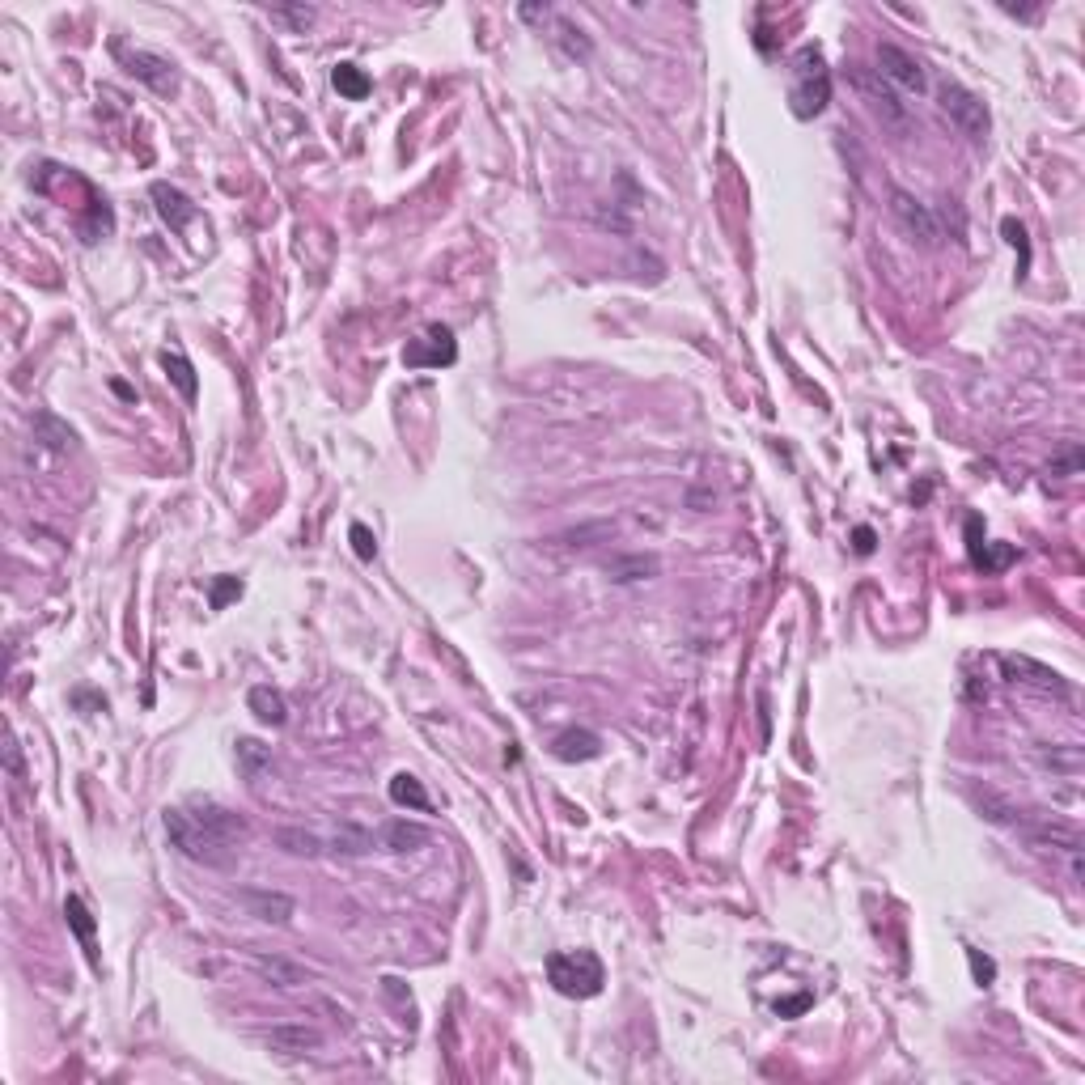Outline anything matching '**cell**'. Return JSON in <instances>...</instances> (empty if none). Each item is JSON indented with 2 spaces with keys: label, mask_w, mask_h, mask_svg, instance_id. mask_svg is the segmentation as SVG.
I'll return each instance as SVG.
<instances>
[{
  "label": "cell",
  "mask_w": 1085,
  "mask_h": 1085,
  "mask_svg": "<svg viewBox=\"0 0 1085 1085\" xmlns=\"http://www.w3.org/2000/svg\"><path fill=\"white\" fill-rule=\"evenodd\" d=\"M166 835L187 861L208 865V869H234L238 857H242V844L225 840V835H217V831H208L204 823H195L187 810H166Z\"/></svg>",
  "instance_id": "cell-1"
},
{
  "label": "cell",
  "mask_w": 1085,
  "mask_h": 1085,
  "mask_svg": "<svg viewBox=\"0 0 1085 1085\" xmlns=\"http://www.w3.org/2000/svg\"><path fill=\"white\" fill-rule=\"evenodd\" d=\"M789 73H793V81H789V106H793V115L797 119L823 115L827 102H831V73H827L823 56H818L814 47H802L793 56Z\"/></svg>",
  "instance_id": "cell-2"
},
{
  "label": "cell",
  "mask_w": 1085,
  "mask_h": 1085,
  "mask_svg": "<svg viewBox=\"0 0 1085 1085\" xmlns=\"http://www.w3.org/2000/svg\"><path fill=\"white\" fill-rule=\"evenodd\" d=\"M848 81H852V90H857V94L869 102V111L882 119V128H891L895 136H907V132H912V111H907V102H899L895 85H886V81L878 77V68L848 64Z\"/></svg>",
  "instance_id": "cell-3"
},
{
  "label": "cell",
  "mask_w": 1085,
  "mask_h": 1085,
  "mask_svg": "<svg viewBox=\"0 0 1085 1085\" xmlns=\"http://www.w3.org/2000/svg\"><path fill=\"white\" fill-rule=\"evenodd\" d=\"M547 980L564 996H598L602 984H607V971L590 950H564L547 958Z\"/></svg>",
  "instance_id": "cell-4"
},
{
  "label": "cell",
  "mask_w": 1085,
  "mask_h": 1085,
  "mask_svg": "<svg viewBox=\"0 0 1085 1085\" xmlns=\"http://www.w3.org/2000/svg\"><path fill=\"white\" fill-rule=\"evenodd\" d=\"M891 212H895V221H899V229L912 242H920V246H941L946 242V229H941V221H937V212L924 204V200H916L912 191H891Z\"/></svg>",
  "instance_id": "cell-5"
},
{
  "label": "cell",
  "mask_w": 1085,
  "mask_h": 1085,
  "mask_svg": "<svg viewBox=\"0 0 1085 1085\" xmlns=\"http://www.w3.org/2000/svg\"><path fill=\"white\" fill-rule=\"evenodd\" d=\"M526 22H535L539 30H547L551 39H556L560 47H564V56L568 60H590V51H594V43H590V34H585L573 17H564L560 9H551V5H522L518 9Z\"/></svg>",
  "instance_id": "cell-6"
},
{
  "label": "cell",
  "mask_w": 1085,
  "mask_h": 1085,
  "mask_svg": "<svg viewBox=\"0 0 1085 1085\" xmlns=\"http://www.w3.org/2000/svg\"><path fill=\"white\" fill-rule=\"evenodd\" d=\"M937 98H941V111H946V115L954 119V128L963 132L967 140H984V136H988V128H992L988 106H984L980 98H975L971 90H963V85H958V81H941Z\"/></svg>",
  "instance_id": "cell-7"
},
{
  "label": "cell",
  "mask_w": 1085,
  "mask_h": 1085,
  "mask_svg": "<svg viewBox=\"0 0 1085 1085\" xmlns=\"http://www.w3.org/2000/svg\"><path fill=\"white\" fill-rule=\"evenodd\" d=\"M458 361V344H454V331L433 323L429 331L412 340L403 348V365L407 369H441V365H454Z\"/></svg>",
  "instance_id": "cell-8"
},
{
  "label": "cell",
  "mask_w": 1085,
  "mask_h": 1085,
  "mask_svg": "<svg viewBox=\"0 0 1085 1085\" xmlns=\"http://www.w3.org/2000/svg\"><path fill=\"white\" fill-rule=\"evenodd\" d=\"M878 77L886 85H899V90H907V94H924V90H929L924 64L912 56V51H903L895 43H882L878 47Z\"/></svg>",
  "instance_id": "cell-9"
},
{
  "label": "cell",
  "mask_w": 1085,
  "mask_h": 1085,
  "mask_svg": "<svg viewBox=\"0 0 1085 1085\" xmlns=\"http://www.w3.org/2000/svg\"><path fill=\"white\" fill-rule=\"evenodd\" d=\"M119 64L128 68V73L136 81H145L153 94H174L179 90V73H174V64L166 56H153V51H132V47H119Z\"/></svg>",
  "instance_id": "cell-10"
},
{
  "label": "cell",
  "mask_w": 1085,
  "mask_h": 1085,
  "mask_svg": "<svg viewBox=\"0 0 1085 1085\" xmlns=\"http://www.w3.org/2000/svg\"><path fill=\"white\" fill-rule=\"evenodd\" d=\"M238 903L255 920H263V924H289L293 912H297V903L284 895V891H259V886H246V891H238Z\"/></svg>",
  "instance_id": "cell-11"
},
{
  "label": "cell",
  "mask_w": 1085,
  "mask_h": 1085,
  "mask_svg": "<svg viewBox=\"0 0 1085 1085\" xmlns=\"http://www.w3.org/2000/svg\"><path fill=\"white\" fill-rule=\"evenodd\" d=\"M1005 674H1009L1013 683H1026V687H1035V691H1047V696H1069V683H1064L1056 670L1030 662V657H1005Z\"/></svg>",
  "instance_id": "cell-12"
},
{
  "label": "cell",
  "mask_w": 1085,
  "mask_h": 1085,
  "mask_svg": "<svg viewBox=\"0 0 1085 1085\" xmlns=\"http://www.w3.org/2000/svg\"><path fill=\"white\" fill-rule=\"evenodd\" d=\"M187 814L195 818V823H204L208 831H217V835H225V840H234V844H246V835H251V827H246L242 814L225 810L217 802H200V806H191Z\"/></svg>",
  "instance_id": "cell-13"
},
{
  "label": "cell",
  "mask_w": 1085,
  "mask_h": 1085,
  "mask_svg": "<svg viewBox=\"0 0 1085 1085\" xmlns=\"http://www.w3.org/2000/svg\"><path fill=\"white\" fill-rule=\"evenodd\" d=\"M433 840V831L424 827V823H407V818H395V823H386L382 835H378V844L386 852H416Z\"/></svg>",
  "instance_id": "cell-14"
},
{
  "label": "cell",
  "mask_w": 1085,
  "mask_h": 1085,
  "mask_svg": "<svg viewBox=\"0 0 1085 1085\" xmlns=\"http://www.w3.org/2000/svg\"><path fill=\"white\" fill-rule=\"evenodd\" d=\"M551 751L564 763H585V759H598L602 755V738L590 734V729H564V734L551 742Z\"/></svg>",
  "instance_id": "cell-15"
},
{
  "label": "cell",
  "mask_w": 1085,
  "mask_h": 1085,
  "mask_svg": "<svg viewBox=\"0 0 1085 1085\" xmlns=\"http://www.w3.org/2000/svg\"><path fill=\"white\" fill-rule=\"evenodd\" d=\"M268 1043L276 1047V1052H289V1056H301V1052H314V1047H323V1035H318L314 1026L306 1022H293V1026H276Z\"/></svg>",
  "instance_id": "cell-16"
},
{
  "label": "cell",
  "mask_w": 1085,
  "mask_h": 1085,
  "mask_svg": "<svg viewBox=\"0 0 1085 1085\" xmlns=\"http://www.w3.org/2000/svg\"><path fill=\"white\" fill-rule=\"evenodd\" d=\"M153 200H157V212L170 221V229H187L191 217H195V208L191 200L179 191V187H170V183H153Z\"/></svg>",
  "instance_id": "cell-17"
},
{
  "label": "cell",
  "mask_w": 1085,
  "mask_h": 1085,
  "mask_svg": "<svg viewBox=\"0 0 1085 1085\" xmlns=\"http://www.w3.org/2000/svg\"><path fill=\"white\" fill-rule=\"evenodd\" d=\"M251 963H255V971L263 975V980L276 984V988H297V984H306V971H301L297 963H289V958H280V954H255Z\"/></svg>",
  "instance_id": "cell-18"
},
{
  "label": "cell",
  "mask_w": 1085,
  "mask_h": 1085,
  "mask_svg": "<svg viewBox=\"0 0 1085 1085\" xmlns=\"http://www.w3.org/2000/svg\"><path fill=\"white\" fill-rule=\"evenodd\" d=\"M238 772H242V780L259 785V780L272 772V751L255 738H238Z\"/></svg>",
  "instance_id": "cell-19"
},
{
  "label": "cell",
  "mask_w": 1085,
  "mask_h": 1085,
  "mask_svg": "<svg viewBox=\"0 0 1085 1085\" xmlns=\"http://www.w3.org/2000/svg\"><path fill=\"white\" fill-rule=\"evenodd\" d=\"M967 539H971V560H975V568H988V573H996V568H1005L1013 556H1018V551H1013V547H988V543L980 539V518H971V522H967Z\"/></svg>",
  "instance_id": "cell-20"
},
{
  "label": "cell",
  "mask_w": 1085,
  "mask_h": 1085,
  "mask_svg": "<svg viewBox=\"0 0 1085 1085\" xmlns=\"http://www.w3.org/2000/svg\"><path fill=\"white\" fill-rule=\"evenodd\" d=\"M246 704H251V713H255L263 725H284V717H289V708H284V696H280L276 687H251Z\"/></svg>",
  "instance_id": "cell-21"
},
{
  "label": "cell",
  "mask_w": 1085,
  "mask_h": 1085,
  "mask_svg": "<svg viewBox=\"0 0 1085 1085\" xmlns=\"http://www.w3.org/2000/svg\"><path fill=\"white\" fill-rule=\"evenodd\" d=\"M276 844H280L284 852H293V857H323V852H327V840H323V835L301 831V827H280V831H276Z\"/></svg>",
  "instance_id": "cell-22"
},
{
  "label": "cell",
  "mask_w": 1085,
  "mask_h": 1085,
  "mask_svg": "<svg viewBox=\"0 0 1085 1085\" xmlns=\"http://www.w3.org/2000/svg\"><path fill=\"white\" fill-rule=\"evenodd\" d=\"M373 844H378V840H373L365 827L344 823V827L327 840V852H344V857H365V852H373Z\"/></svg>",
  "instance_id": "cell-23"
},
{
  "label": "cell",
  "mask_w": 1085,
  "mask_h": 1085,
  "mask_svg": "<svg viewBox=\"0 0 1085 1085\" xmlns=\"http://www.w3.org/2000/svg\"><path fill=\"white\" fill-rule=\"evenodd\" d=\"M971 802L980 806V814L988 818V823H1009V827H1013V823H1022V810L1013 806V802H1005V797H996L992 789H984V793L975 789V793H971Z\"/></svg>",
  "instance_id": "cell-24"
},
{
  "label": "cell",
  "mask_w": 1085,
  "mask_h": 1085,
  "mask_svg": "<svg viewBox=\"0 0 1085 1085\" xmlns=\"http://www.w3.org/2000/svg\"><path fill=\"white\" fill-rule=\"evenodd\" d=\"M390 802H395V806H412V810H429V793H424V785H420L412 772H399L395 780H390Z\"/></svg>",
  "instance_id": "cell-25"
},
{
  "label": "cell",
  "mask_w": 1085,
  "mask_h": 1085,
  "mask_svg": "<svg viewBox=\"0 0 1085 1085\" xmlns=\"http://www.w3.org/2000/svg\"><path fill=\"white\" fill-rule=\"evenodd\" d=\"M331 85H335V90H340L348 102H361V98H369V77L361 73L357 64H335Z\"/></svg>",
  "instance_id": "cell-26"
},
{
  "label": "cell",
  "mask_w": 1085,
  "mask_h": 1085,
  "mask_svg": "<svg viewBox=\"0 0 1085 1085\" xmlns=\"http://www.w3.org/2000/svg\"><path fill=\"white\" fill-rule=\"evenodd\" d=\"M607 573H611V581H645L657 573V560L653 556H624V560H611Z\"/></svg>",
  "instance_id": "cell-27"
},
{
  "label": "cell",
  "mask_w": 1085,
  "mask_h": 1085,
  "mask_svg": "<svg viewBox=\"0 0 1085 1085\" xmlns=\"http://www.w3.org/2000/svg\"><path fill=\"white\" fill-rule=\"evenodd\" d=\"M34 433H39L43 446H51V450H73V441H77V433L68 429V424H60L56 416H34Z\"/></svg>",
  "instance_id": "cell-28"
},
{
  "label": "cell",
  "mask_w": 1085,
  "mask_h": 1085,
  "mask_svg": "<svg viewBox=\"0 0 1085 1085\" xmlns=\"http://www.w3.org/2000/svg\"><path fill=\"white\" fill-rule=\"evenodd\" d=\"M268 17H272V22H284V26L297 30V34H306L314 26L318 13L310 5H276V9H268Z\"/></svg>",
  "instance_id": "cell-29"
},
{
  "label": "cell",
  "mask_w": 1085,
  "mask_h": 1085,
  "mask_svg": "<svg viewBox=\"0 0 1085 1085\" xmlns=\"http://www.w3.org/2000/svg\"><path fill=\"white\" fill-rule=\"evenodd\" d=\"M64 916H68V924H73V933L81 941H94V916H90V907H85L77 895L64 899Z\"/></svg>",
  "instance_id": "cell-30"
},
{
  "label": "cell",
  "mask_w": 1085,
  "mask_h": 1085,
  "mask_svg": "<svg viewBox=\"0 0 1085 1085\" xmlns=\"http://www.w3.org/2000/svg\"><path fill=\"white\" fill-rule=\"evenodd\" d=\"M166 369H170V378L179 382L183 395H187V399H195V369H191L183 357H170V352H166Z\"/></svg>",
  "instance_id": "cell-31"
},
{
  "label": "cell",
  "mask_w": 1085,
  "mask_h": 1085,
  "mask_svg": "<svg viewBox=\"0 0 1085 1085\" xmlns=\"http://www.w3.org/2000/svg\"><path fill=\"white\" fill-rule=\"evenodd\" d=\"M352 547H357V556H361V560H373V556H378V539H373V530H369V526H361V522L352 526Z\"/></svg>",
  "instance_id": "cell-32"
},
{
  "label": "cell",
  "mask_w": 1085,
  "mask_h": 1085,
  "mask_svg": "<svg viewBox=\"0 0 1085 1085\" xmlns=\"http://www.w3.org/2000/svg\"><path fill=\"white\" fill-rule=\"evenodd\" d=\"M1001 229H1005V238H1009V242L1022 251V268H1026V259H1030V251H1026V229H1022L1018 221H1013V217H1005V221H1001Z\"/></svg>",
  "instance_id": "cell-33"
},
{
  "label": "cell",
  "mask_w": 1085,
  "mask_h": 1085,
  "mask_svg": "<svg viewBox=\"0 0 1085 1085\" xmlns=\"http://www.w3.org/2000/svg\"><path fill=\"white\" fill-rule=\"evenodd\" d=\"M967 958H971V971H975V980H980V984H988L992 975H996V967L988 963V958H980V954H975V950H971Z\"/></svg>",
  "instance_id": "cell-34"
},
{
  "label": "cell",
  "mask_w": 1085,
  "mask_h": 1085,
  "mask_svg": "<svg viewBox=\"0 0 1085 1085\" xmlns=\"http://www.w3.org/2000/svg\"><path fill=\"white\" fill-rule=\"evenodd\" d=\"M857 551H861V556L874 551V530H869V526H857Z\"/></svg>",
  "instance_id": "cell-35"
},
{
  "label": "cell",
  "mask_w": 1085,
  "mask_h": 1085,
  "mask_svg": "<svg viewBox=\"0 0 1085 1085\" xmlns=\"http://www.w3.org/2000/svg\"><path fill=\"white\" fill-rule=\"evenodd\" d=\"M5 759H9V772H13V776H22V751H17V738H9V751H5Z\"/></svg>",
  "instance_id": "cell-36"
},
{
  "label": "cell",
  "mask_w": 1085,
  "mask_h": 1085,
  "mask_svg": "<svg viewBox=\"0 0 1085 1085\" xmlns=\"http://www.w3.org/2000/svg\"><path fill=\"white\" fill-rule=\"evenodd\" d=\"M229 594H242V585H238V581H225L221 590H217V607H221V602H225Z\"/></svg>",
  "instance_id": "cell-37"
}]
</instances>
